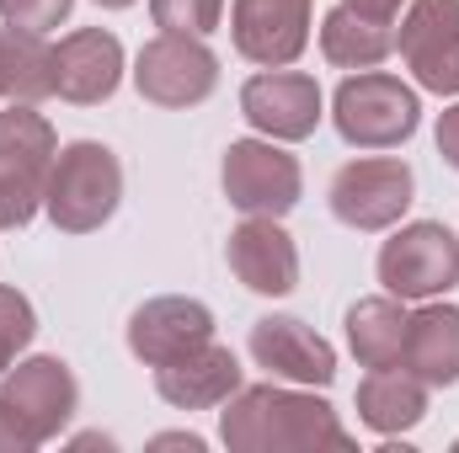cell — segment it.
<instances>
[{"label": "cell", "instance_id": "1", "mask_svg": "<svg viewBox=\"0 0 459 453\" xmlns=\"http://www.w3.org/2000/svg\"><path fill=\"white\" fill-rule=\"evenodd\" d=\"M220 443L230 453H352L337 411L299 384H240L225 400Z\"/></svg>", "mask_w": 459, "mask_h": 453}, {"label": "cell", "instance_id": "2", "mask_svg": "<svg viewBox=\"0 0 459 453\" xmlns=\"http://www.w3.org/2000/svg\"><path fill=\"white\" fill-rule=\"evenodd\" d=\"M81 406V384L65 357H16L0 373V453L54 443Z\"/></svg>", "mask_w": 459, "mask_h": 453}, {"label": "cell", "instance_id": "3", "mask_svg": "<svg viewBox=\"0 0 459 453\" xmlns=\"http://www.w3.org/2000/svg\"><path fill=\"white\" fill-rule=\"evenodd\" d=\"M123 203V166L108 144L97 139H75L54 155L48 171V192H43V214L65 235H91L117 214Z\"/></svg>", "mask_w": 459, "mask_h": 453}, {"label": "cell", "instance_id": "4", "mask_svg": "<svg viewBox=\"0 0 459 453\" xmlns=\"http://www.w3.org/2000/svg\"><path fill=\"white\" fill-rule=\"evenodd\" d=\"M54 155H59V133L32 102L0 107V229L32 225L48 192Z\"/></svg>", "mask_w": 459, "mask_h": 453}, {"label": "cell", "instance_id": "5", "mask_svg": "<svg viewBox=\"0 0 459 453\" xmlns=\"http://www.w3.org/2000/svg\"><path fill=\"white\" fill-rule=\"evenodd\" d=\"M332 123L352 150H401L422 128V102L390 70H352L332 97Z\"/></svg>", "mask_w": 459, "mask_h": 453}, {"label": "cell", "instance_id": "6", "mask_svg": "<svg viewBox=\"0 0 459 453\" xmlns=\"http://www.w3.org/2000/svg\"><path fill=\"white\" fill-rule=\"evenodd\" d=\"M374 272L395 299H444L449 288H459V235L438 219L401 225L379 245Z\"/></svg>", "mask_w": 459, "mask_h": 453}, {"label": "cell", "instance_id": "7", "mask_svg": "<svg viewBox=\"0 0 459 453\" xmlns=\"http://www.w3.org/2000/svg\"><path fill=\"white\" fill-rule=\"evenodd\" d=\"M220 182H225L230 209L262 214V219H283L305 198V171L278 139H235L225 150Z\"/></svg>", "mask_w": 459, "mask_h": 453}, {"label": "cell", "instance_id": "8", "mask_svg": "<svg viewBox=\"0 0 459 453\" xmlns=\"http://www.w3.org/2000/svg\"><path fill=\"white\" fill-rule=\"evenodd\" d=\"M134 86H139L144 102L182 113V107H198V102L214 97V86H220V59H214V48H209L204 38L160 32V38H150V43L139 48V59H134Z\"/></svg>", "mask_w": 459, "mask_h": 453}, {"label": "cell", "instance_id": "9", "mask_svg": "<svg viewBox=\"0 0 459 453\" xmlns=\"http://www.w3.org/2000/svg\"><path fill=\"white\" fill-rule=\"evenodd\" d=\"M417 198V176L401 155H368V160H347L342 171L332 176V214L347 229L379 235L395 229L406 219Z\"/></svg>", "mask_w": 459, "mask_h": 453}, {"label": "cell", "instance_id": "10", "mask_svg": "<svg viewBox=\"0 0 459 453\" xmlns=\"http://www.w3.org/2000/svg\"><path fill=\"white\" fill-rule=\"evenodd\" d=\"M240 117L278 144H299L321 128L326 117V97L316 86V75L305 70H262L240 86Z\"/></svg>", "mask_w": 459, "mask_h": 453}, {"label": "cell", "instance_id": "11", "mask_svg": "<svg viewBox=\"0 0 459 453\" xmlns=\"http://www.w3.org/2000/svg\"><path fill=\"white\" fill-rule=\"evenodd\" d=\"M316 0H230L235 54L262 70H289L310 48Z\"/></svg>", "mask_w": 459, "mask_h": 453}, {"label": "cell", "instance_id": "12", "mask_svg": "<svg viewBox=\"0 0 459 453\" xmlns=\"http://www.w3.org/2000/svg\"><path fill=\"white\" fill-rule=\"evenodd\" d=\"M395 48L422 91L459 97V0H411Z\"/></svg>", "mask_w": 459, "mask_h": 453}, {"label": "cell", "instance_id": "13", "mask_svg": "<svg viewBox=\"0 0 459 453\" xmlns=\"http://www.w3.org/2000/svg\"><path fill=\"white\" fill-rule=\"evenodd\" d=\"M251 357L256 368H267L283 384H305V389H326L337 379V346L321 337L316 326H305L299 315H262L251 326Z\"/></svg>", "mask_w": 459, "mask_h": 453}, {"label": "cell", "instance_id": "14", "mask_svg": "<svg viewBox=\"0 0 459 453\" xmlns=\"http://www.w3.org/2000/svg\"><path fill=\"white\" fill-rule=\"evenodd\" d=\"M214 341V310L204 299H182V294H160V299H144L134 315H128V352L144 363V368H160V363H177L182 352Z\"/></svg>", "mask_w": 459, "mask_h": 453}, {"label": "cell", "instance_id": "15", "mask_svg": "<svg viewBox=\"0 0 459 453\" xmlns=\"http://www.w3.org/2000/svg\"><path fill=\"white\" fill-rule=\"evenodd\" d=\"M225 256H230V272L262 299H283V294L299 288V245L278 219L246 214V225L230 229Z\"/></svg>", "mask_w": 459, "mask_h": 453}, {"label": "cell", "instance_id": "16", "mask_svg": "<svg viewBox=\"0 0 459 453\" xmlns=\"http://www.w3.org/2000/svg\"><path fill=\"white\" fill-rule=\"evenodd\" d=\"M123 86V43L108 27H75L54 48V97L75 107H97Z\"/></svg>", "mask_w": 459, "mask_h": 453}, {"label": "cell", "instance_id": "17", "mask_svg": "<svg viewBox=\"0 0 459 453\" xmlns=\"http://www.w3.org/2000/svg\"><path fill=\"white\" fill-rule=\"evenodd\" d=\"M155 389L177 411H214V406H225L230 395L240 389V363H235L230 346L204 341V346L182 352L177 363H160L155 368Z\"/></svg>", "mask_w": 459, "mask_h": 453}, {"label": "cell", "instance_id": "18", "mask_svg": "<svg viewBox=\"0 0 459 453\" xmlns=\"http://www.w3.org/2000/svg\"><path fill=\"white\" fill-rule=\"evenodd\" d=\"M401 368H411L428 389L459 384V304H433V299H422V310L406 315V352H401Z\"/></svg>", "mask_w": 459, "mask_h": 453}, {"label": "cell", "instance_id": "19", "mask_svg": "<svg viewBox=\"0 0 459 453\" xmlns=\"http://www.w3.org/2000/svg\"><path fill=\"white\" fill-rule=\"evenodd\" d=\"M428 416V384L411 368H368V379L358 384V422L379 438L411 432Z\"/></svg>", "mask_w": 459, "mask_h": 453}, {"label": "cell", "instance_id": "20", "mask_svg": "<svg viewBox=\"0 0 459 453\" xmlns=\"http://www.w3.org/2000/svg\"><path fill=\"white\" fill-rule=\"evenodd\" d=\"M347 346L363 368H401L406 352V299L379 294L347 310Z\"/></svg>", "mask_w": 459, "mask_h": 453}, {"label": "cell", "instance_id": "21", "mask_svg": "<svg viewBox=\"0 0 459 453\" xmlns=\"http://www.w3.org/2000/svg\"><path fill=\"white\" fill-rule=\"evenodd\" d=\"M321 54L337 70H374L395 54V21L358 16L352 5H332L321 16Z\"/></svg>", "mask_w": 459, "mask_h": 453}, {"label": "cell", "instance_id": "22", "mask_svg": "<svg viewBox=\"0 0 459 453\" xmlns=\"http://www.w3.org/2000/svg\"><path fill=\"white\" fill-rule=\"evenodd\" d=\"M0 75H5V102H48L54 97V48L43 32L27 27H0Z\"/></svg>", "mask_w": 459, "mask_h": 453}, {"label": "cell", "instance_id": "23", "mask_svg": "<svg viewBox=\"0 0 459 453\" xmlns=\"http://www.w3.org/2000/svg\"><path fill=\"white\" fill-rule=\"evenodd\" d=\"M32 337H38V310H32V299L0 283V373L32 346Z\"/></svg>", "mask_w": 459, "mask_h": 453}, {"label": "cell", "instance_id": "24", "mask_svg": "<svg viewBox=\"0 0 459 453\" xmlns=\"http://www.w3.org/2000/svg\"><path fill=\"white\" fill-rule=\"evenodd\" d=\"M150 16L160 32H187V38H209L225 16V0H150Z\"/></svg>", "mask_w": 459, "mask_h": 453}, {"label": "cell", "instance_id": "25", "mask_svg": "<svg viewBox=\"0 0 459 453\" xmlns=\"http://www.w3.org/2000/svg\"><path fill=\"white\" fill-rule=\"evenodd\" d=\"M75 0H0V21L5 27H27V32H54L70 16Z\"/></svg>", "mask_w": 459, "mask_h": 453}, {"label": "cell", "instance_id": "26", "mask_svg": "<svg viewBox=\"0 0 459 453\" xmlns=\"http://www.w3.org/2000/svg\"><path fill=\"white\" fill-rule=\"evenodd\" d=\"M433 139H438V155H444V160H449V166L459 171V107H449V113L438 117Z\"/></svg>", "mask_w": 459, "mask_h": 453}, {"label": "cell", "instance_id": "27", "mask_svg": "<svg viewBox=\"0 0 459 453\" xmlns=\"http://www.w3.org/2000/svg\"><path fill=\"white\" fill-rule=\"evenodd\" d=\"M342 5H352L358 16H374V21H395L406 0H342Z\"/></svg>", "mask_w": 459, "mask_h": 453}, {"label": "cell", "instance_id": "28", "mask_svg": "<svg viewBox=\"0 0 459 453\" xmlns=\"http://www.w3.org/2000/svg\"><path fill=\"white\" fill-rule=\"evenodd\" d=\"M150 449H187V453H204V438H198V432H160V438H150Z\"/></svg>", "mask_w": 459, "mask_h": 453}, {"label": "cell", "instance_id": "29", "mask_svg": "<svg viewBox=\"0 0 459 453\" xmlns=\"http://www.w3.org/2000/svg\"><path fill=\"white\" fill-rule=\"evenodd\" d=\"M97 5H108V11H123V5H134V0H97Z\"/></svg>", "mask_w": 459, "mask_h": 453}, {"label": "cell", "instance_id": "30", "mask_svg": "<svg viewBox=\"0 0 459 453\" xmlns=\"http://www.w3.org/2000/svg\"><path fill=\"white\" fill-rule=\"evenodd\" d=\"M0 97H5V75H0Z\"/></svg>", "mask_w": 459, "mask_h": 453}]
</instances>
